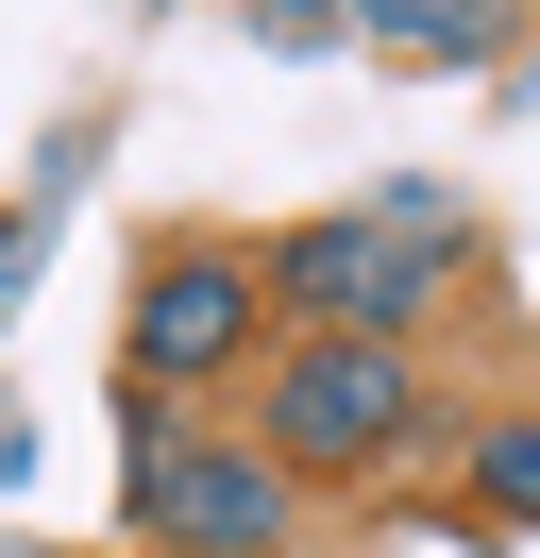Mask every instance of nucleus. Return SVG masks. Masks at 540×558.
Wrapping results in <instances>:
<instances>
[{
	"label": "nucleus",
	"instance_id": "1",
	"mask_svg": "<svg viewBox=\"0 0 540 558\" xmlns=\"http://www.w3.org/2000/svg\"><path fill=\"white\" fill-rule=\"evenodd\" d=\"M456 254H472V204H456V186H371V204L287 220L254 271H270V322H287V339H405Z\"/></svg>",
	"mask_w": 540,
	"mask_h": 558
},
{
	"label": "nucleus",
	"instance_id": "2",
	"mask_svg": "<svg viewBox=\"0 0 540 558\" xmlns=\"http://www.w3.org/2000/svg\"><path fill=\"white\" fill-rule=\"evenodd\" d=\"M119 423H135V457H119V524L135 542H169V558H287L304 490L254 457V423H152V407H119Z\"/></svg>",
	"mask_w": 540,
	"mask_h": 558
},
{
	"label": "nucleus",
	"instance_id": "3",
	"mask_svg": "<svg viewBox=\"0 0 540 558\" xmlns=\"http://www.w3.org/2000/svg\"><path fill=\"white\" fill-rule=\"evenodd\" d=\"M270 339V271L254 238H169L152 271H135V339H119V407H202V389H236Z\"/></svg>",
	"mask_w": 540,
	"mask_h": 558
},
{
	"label": "nucleus",
	"instance_id": "4",
	"mask_svg": "<svg viewBox=\"0 0 540 558\" xmlns=\"http://www.w3.org/2000/svg\"><path fill=\"white\" fill-rule=\"evenodd\" d=\"M422 440V355L405 339H287L270 355V423H254V457L270 474H389V457Z\"/></svg>",
	"mask_w": 540,
	"mask_h": 558
},
{
	"label": "nucleus",
	"instance_id": "5",
	"mask_svg": "<svg viewBox=\"0 0 540 558\" xmlns=\"http://www.w3.org/2000/svg\"><path fill=\"white\" fill-rule=\"evenodd\" d=\"M371 51H405V69H490L506 35H524V0H338Z\"/></svg>",
	"mask_w": 540,
	"mask_h": 558
},
{
	"label": "nucleus",
	"instance_id": "6",
	"mask_svg": "<svg viewBox=\"0 0 540 558\" xmlns=\"http://www.w3.org/2000/svg\"><path fill=\"white\" fill-rule=\"evenodd\" d=\"M472 508H490V524H540V423H490V440H472Z\"/></svg>",
	"mask_w": 540,
	"mask_h": 558
},
{
	"label": "nucleus",
	"instance_id": "7",
	"mask_svg": "<svg viewBox=\"0 0 540 558\" xmlns=\"http://www.w3.org/2000/svg\"><path fill=\"white\" fill-rule=\"evenodd\" d=\"M254 17H270V35H287V51H338V35H355L338 0H254Z\"/></svg>",
	"mask_w": 540,
	"mask_h": 558
},
{
	"label": "nucleus",
	"instance_id": "8",
	"mask_svg": "<svg viewBox=\"0 0 540 558\" xmlns=\"http://www.w3.org/2000/svg\"><path fill=\"white\" fill-rule=\"evenodd\" d=\"M17 558H51V542H17Z\"/></svg>",
	"mask_w": 540,
	"mask_h": 558
}]
</instances>
